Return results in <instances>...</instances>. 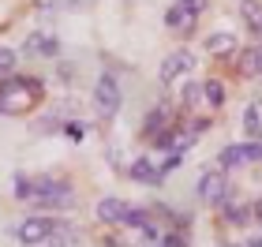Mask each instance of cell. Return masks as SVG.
<instances>
[{
    "instance_id": "cell-1",
    "label": "cell",
    "mask_w": 262,
    "mask_h": 247,
    "mask_svg": "<svg viewBox=\"0 0 262 247\" xmlns=\"http://www.w3.org/2000/svg\"><path fill=\"white\" fill-rule=\"evenodd\" d=\"M15 195L30 198L38 206H68L71 203V187L64 180H19Z\"/></svg>"
},
{
    "instance_id": "cell-2",
    "label": "cell",
    "mask_w": 262,
    "mask_h": 247,
    "mask_svg": "<svg viewBox=\"0 0 262 247\" xmlns=\"http://www.w3.org/2000/svg\"><path fill=\"white\" fill-rule=\"evenodd\" d=\"M94 109H98L105 120L116 116V109H120V82H116L113 72H105L98 82H94Z\"/></svg>"
},
{
    "instance_id": "cell-3",
    "label": "cell",
    "mask_w": 262,
    "mask_h": 247,
    "mask_svg": "<svg viewBox=\"0 0 262 247\" xmlns=\"http://www.w3.org/2000/svg\"><path fill=\"white\" fill-rule=\"evenodd\" d=\"M53 229H56V225H53L49 217H27V221L19 225V240L27 243V247H38V243H45V240L53 236Z\"/></svg>"
},
{
    "instance_id": "cell-4",
    "label": "cell",
    "mask_w": 262,
    "mask_h": 247,
    "mask_svg": "<svg viewBox=\"0 0 262 247\" xmlns=\"http://www.w3.org/2000/svg\"><path fill=\"white\" fill-rule=\"evenodd\" d=\"M225 195H229V184H225L221 172H206V176L199 180V198H202L206 206H221Z\"/></svg>"
},
{
    "instance_id": "cell-5",
    "label": "cell",
    "mask_w": 262,
    "mask_h": 247,
    "mask_svg": "<svg viewBox=\"0 0 262 247\" xmlns=\"http://www.w3.org/2000/svg\"><path fill=\"white\" fill-rule=\"evenodd\" d=\"M262 158V143H244V146H225L221 150V169H236V165L258 161Z\"/></svg>"
},
{
    "instance_id": "cell-6",
    "label": "cell",
    "mask_w": 262,
    "mask_h": 247,
    "mask_svg": "<svg viewBox=\"0 0 262 247\" xmlns=\"http://www.w3.org/2000/svg\"><path fill=\"white\" fill-rule=\"evenodd\" d=\"M191 68H195V60H191V53H172V56H165V60H161V72H158V79H161V86H165V82H172V79H180L184 72H191Z\"/></svg>"
},
{
    "instance_id": "cell-7",
    "label": "cell",
    "mask_w": 262,
    "mask_h": 247,
    "mask_svg": "<svg viewBox=\"0 0 262 247\" xmlns=\"http://www.w3.org/2000/svg\"><path fill=\"white\" fill-rule=\"evenodd\" d=\"M127 214H131V206L120 203V198H101V203H98V217L109 221V225H124Z\"/></svg>"
},
{
    "instance_id": "cell-8",
    "label": "cell",
    "mask_w": 262,
    "mask_h": 247,
    "mask_svg": "<svg viewBox=\"0 0 262 247\" xmlns=\"http://www.w3.org/2000/svg\"><path fill=\"white\" fill-rule=\"evenodd\" d=\"M244 131L251 135L255 143L262 139V101H255V105H247V109H244Z\"/></svg>"
},
{
    "instance_id": "cell-9",
    "label": "cell",
    "mask_w": 262,
    "mask_h": 247,
    "mask_svg": "<svg viewBox=\"0 0 262 247\" xmlns=\"http://www.w3.org/2000/svg\"><path fill=\"white\" fill-rule=\"evenodd\" d=\"M240 68H244V75H255V79H262V45H251V49L244 53Z\"/></svg>"
},
{
    "instance_id": "cell-10",
    "label": "cell",
    "mask_w": 262,
    "mask_h": 247,
    "mask_svg": "<svg viewBox=\"0 0 262 247\" xmlns=\"http://www.w3.org/2000/svg\"><path fill=\"white\" fill-rule=\"evenodd\" d=\"M131 176H135V180H146V184H161V169H154L146 158H139L131 165Z\"/></svg>"
},
{
    "instance_id": "cell-11",
    "label": "cell",
    "mask_w": 262,
    "mask_h": 247,
    "mask_svg": "<svg viewBox=\"0 0 262 247\" xmlns=\"http://www.w3.org/2000/svg\"><path fill=\"white\" fill-rule=\"evenodd\" d=\"M165 23H169L172 30H191V27H195V19L187 15V11H184L180 4H172V8H169V15H165Z\"/></svg>"
},
{
    "instance_id": "cell-12",
    "label": "cell",
    "mask_w": 262,
    "mask_h": 247,
    "mask_svg": "<svg viewBox=\"0 0 262 247\" xmlns=\"http://www.w3.org/2000/svg\"><path fill=\"white\" fill-rule=\"evenodd\" d=\"M27 49H30V53H45V56H53V53H56V41L49 38V34H34V38L27 41Z\"/></svg>"
},
{
    "instance_id": "cell-13",
    "label": "cell",
    "mask_w": 262,
    "mask_h": 247,
    "mask_svg": "<svg viewBox=\"0 0 262 247\" xmlns=\"http://www.w3.org/2000/svg\"><path fill=\"white\" fill-rule=\"evenodd\" d=\"M202 94H206V101H210V105H225V86H221L217 79H210L206 86H202Z\"/></svg>"
},
{
    "instance_id": "cell-14",
    "label": "cell",
    "mask_w": 262,
    "mask_h": 247,
    "mask_svg": "<svg viewBox=\"0 0 262 247\" xmlns=\"http://www.w3.org/2000/svg\"><path fill=\"white\" fill-rule=\"evenodd\" d=\"M244 19L247 23H251V27L262 34V4H255V0H247V4H244Z\"/></svg>"
},
{
    "instance_id": "cell-15",
    "label": "cell",
    "mask_w": 262,
    "mask_h": 247,
    "mask_svg": "<svg viewBox=\"0 0 262 247\" xmlns=\"http://www.w3.org/2000/svg\"><path fill=\"white\" fill-rule=\"evenodd\" d=\"M206 49L210 53H229L232 49V34H213V38L206 41Z\"/></svg>"
},
{
    "instance_id": "cell-16",
    "label": "cell",
    "mask_w": 262,
    "mask_h": 247,
    "mask_svg": "<svg viewBox=\"0 0 262 247\" xmlns=\"http://www.w3.org/2000/svg\"><path fill=\"white\" fill-rule=\"evenodd\" d=\"M11 68H15V53L0 45V75H11Z\"/></svg>"
},
{
    "instance_id": "cell-17",
    "label": "cell",
    "mask_w": 262,
    "mask_h": 247,
    "mask_svg": "<svg viewBox=\"0 0 262 247\" xmlns=\"http://www.w3.org/2000/svg\"><path fill=\"white\" fill-rule=\"evenodd\" d=\"M180 8H184L187 15H191V19H199L202 11H206V0H180Z\"/></svg>"
},
{
    "instance_id": "cell-18",
    "label": "cell",
    "mask_w": 262,
    "mask_h": 247,
    "mask_svg": "<svg viewBox=\"0 0 262 247\" xmlns=\"http://www.w3.org/2000/svg\"><path fill=\"white\" fill-rule=\"evenodd\" d=\"M199 94H202V86L187 82V86H184V105H195V101H199Z\"/></svg>"
},
{
    "instance_id": "cell-19",
    "label": "cell",
    "mask_w": 262,
    "mask_h": 247,
    "mask_svg": "<svg viewBox=\"0 0 262 247\" xmlns=\"http://www.w3.org/2000/svg\"><path fill=\"white\" fill-rule=\"evenodd\" d=\"M161 247H184V236H165Z\"/></svg>"
},
{
    "instance_id": "cell-20",
    "label": "cell",
    "mask_w": 262,
    "mask_h": 247,
    "mask_svg": "<svg viewBox=\"0 0 262 247\" xmlns=\"http://www.w3.org/2000/svg\"><path fill=\"white\" fill-rule=\"evenodd\" d=\"M255 214H258V221H262V198H258V203H255Z\"/></svg>"
}]
</instances>
